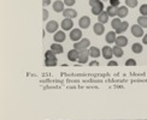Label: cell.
I'll use <instances>...</instances> for the list:
<instances>
[{
    "label": "cell",
    "instance_id": "obj_22",
    "mask_svg": "<svg viewBox=\"0 0 147 120\" xmlns=\"http://www.w3.org/2000/svg\"><path fill=\"white\" fill-rule=\"evenodd\" d=\"M142 49H144V47H142L141 43H139V42H135V43L131 46V51H133V53H135V54L142 53Z\"/></svg>",
    "mask_w": 147,
    "mask_h": 120
},
{
    "label": "cell",
    "instance_id": "obj_26",
    "mask_svg": "<svg viewBox=\"0 0 147 120\" xmlns=\"http://www.w3.org/2000/svg\"><path fill=\"white\" fill-rule=\"evenodd\" d=\"M121 24H122L121 18H118V17H115L113 19H112V22H111V27H112V29L117 30V29L121 27Z\"/></svg>",
    "mask_w": 147,
    "mask_h": 120
},
{
    "label": "cell",
    "instance_id": "obj_11",
    "mask_svg": "<svg viewBox=\"0 0 147 120\" xmlns=\"http://www.w3.org/2000/svg\"><path fill=\"white\" fill-rule=\"evenodd\" d=\"M115 43H116V46L123 48V47H125V46L128 45V39L125 37V36H123V35H119V36H117V37H116Z\"/></svg>",
    "mask_w": 147,
    "mask_h": 120
},
{
    "label": "cell",
    "instance_id": "obj_29",
    "mask_svg": "<svg viewBox=\"0 0 147 120\" xmlns=\"http://www.w3.org/2000/svg\"><path fill=\"white\" fill-rule=\"evenodd\" d=\"M58 63L57 59H45V65L46 66H56Z\"/></svg>",
    "mask_w": 147,
    "mask_h": 120
},
{
    "label": "cell",
    "instance_id": "obj_9",
    "mask_svg": "<svg viewBox=\"0 0 147 120\" xmlns=\"http://www.w3.org/2000/svg\"><path fill=\"white\" fill-rule=\"evenodd\" d=\"M131 34L135 37H141V36H144V29L139 24H134L131 27Z\"/></svg>",
    "mask_w": 147,
    "mask_h": 120
},
{
    "label": "cell",
    "instance_id": "obj_39",
    "mask_svg": "<svg viewBox=\"0 0 147 120\" xmlns=\"http://www.w3.org/2000/svg\"><path fill=\"white\" fill-rule=\"evenodd\" d=\"M89 65H90V66H98V65H99V63H98L96 60H93L92 63H89Z\"/></svg>",
    "mask_w": 147,
    "mask_h": 120
},
{
    "label": "cell",
    "instance_id": "obj_36",
    "mask_svg": "<svg viewBox=\"0 0 147 120\" xmlns=\"http://www.w3.org/2000/svg\"><path fill=\"white\" fill-rule=\"evenodd\" d=\"M51 4V0H42V6L44 7H46V6H48Z\"/></svg>",
    "mask_w": 147,
    "mask_h": 120
},
{
    "label": "cell",
    "instance_id": "obj_31",
    "mask_svg": "<svg viewBox=\"0 0 147 120\" xmlns=\"http://www.w3.org/2000/svg\"><path fill=\"white\" fill-rule=\"evenodd\" d=\"M48 16H50V12H48V11L44 7V10H42V21H47Z\"/></svg>",
    "mask_w": 147,
    "mask_h": 120
},
{
    "label": "cell",
    "instance_id": "obj_37",
    "mask_svg": "<svg viewBox=\"0 0 147 120\" xmlns=\"http://www.w3.org/2000/svg\"><path fill=\"white\" fill-rule=\"evenodd\" d=\"M107 65H109V66H117V65H118V63L113 61V60H110V61L107 63Z\"/></svg>",
    "mask_w": 147,
    "mask_h": 120
},
{
    "label": "cell",
    "instance_id": "obj_7",
    "mask_svg": "<svg viewBox=\"0 0 147 120\" xmlns=\"http://www.w3.org/2000/svg\"><path fill=\"white\" fill-rule=\"evenodd\" d=\"M88 58H89V51H88V49L80 51L77 61L81 63V64H86V63H88Z\"/></svg>",
    "mask_w": 147,
    "mask_h": 120
},
{
    "label": "cell",
    "instance_id": "obj_14",
    "mask_svg": "<svg viewBox=\"0 0 147 120\" xmlns=\"http://www.w3.org/2000/svg\"><path fill=\"white\" fill-rule=\"evenodd\" d=\"M88 51H89V57H92V58H98V57L101 55V51L98 47L92 46L88 48Z\"/></svg>",
    "mask_w": 147,
    "mask_h": 120
},
{
    "label": "cell",
    "instance_id": "obj_24",
    "mask_svg": "<svg viewBox=\"0 0 147 120\" xmlns=\"http://www.w3.org/2000/svg\"><path fill=\"white\" fill-rule=\"evenodd\" d=\"M117 9L118 7H115V6H107V9H106V12H107V15L109 17H116L117 16Z\"/></svg>",
    "mask_w": 147,
    "mask_h": 120
},
{
    "label": "cell",
    "instance_id": "obj_30",
    "mask_svg": "<svg viewBox=\"0 0 147 120\" xmlns=\"http://www.w3.org/2000/svg\"><path fill=\"white\" fill-rule=\"evenodd\" d=\"M140 15L147 16V4H144V5L140 6Z\"/></svg>",
    "mask_w": 147,
    "mask_h": 120
},
{
    "label": "cell",
    "instance_id": "obj_8",
    "mask_svg": "<svg viewBox=\"0 0 147 120\" xmlns=\"http://www.w3.org/2000/svg\"><path fill=\"white\" fill-rule=\"evenodd\" d=\"M60 27H62V29L64 30V31L72 30L74 22H72V19H70V18H64V19L62 21V23H60Z\"/></svg>",
    "mask_w": 147,
    "mask_h": 120
},
{
    "label": "cell",
    "instance_id": "obj_18",
    "mask_svg": "<svg viewBox=\"0 0 147 120\" xmlns=\"http://www.w3.org/2000/svg\"><path fill=\"white\" fill-rule=\"evenodd\" d=\"M116 37H117V35H116V31H109V33L106 34L105 41L107 42V43H115Z\"/></svg>",
    "mask_w": 147,
    "mask_h": 120
},
{
    "label": "cell",
    "instance_id": "obj_6",
    "mask_svg": "<svg viewBox=\"0 0 147 120\" xmlns=\"http://www.w3.org/2000/svg\"><path fill=\"white\" fill-rule=\"evenodd\" d=\"M78 25L80 29H88L90 25V18L88 16H83L78 19Z\"/></svg>",
    "mask_w": 147,
    "mask_h": 120
},
{
    "label": "cell",
    "instance_id": "obj_12",
    "mask_svg": "<svg viewBox=\"0 0 147 120\" xmlns=\"http://www.w3.org/2000/svg\"><path fill=\"white\" fill-rule=\"evenodd\" d=\"M53 10L56 12H64V10H65L64 1H62V0H56V1L53 3Z\"/></svg>",
    "mask_w": 147,
    "mask_h": 120
},
{
    "label": "cell",
    "instance_id": "obj_17",
    "mask_svg": "<svg viewBox=\"0 0 147 120\" xmlns=\"http://www.w3.org/2000/svg\"><path fill=\"white\" fill-rule=\"evenodd\" d=\"M128 16V7L127 6H119L117 9V17L118 18H124Z\"/></svg>",
    "mask_w": 147,
    "mask_h": 120
},
{
    "label": "cell",
    "instance_id": "obj_2",
    "mask_svg": "<svg viewBox=\"0 0 147 120\" xmlns=\"http://www.w3.org/2000/svg\"><path fill=\"white\" fill-rule=\"evenodd\" d=\"M70 40L74 42H78L82 40V31L81 29H72L70 31Z\"/></svg>",
    "mask_w": 147,
    "mask_h": 120
},
{
    "label": "cell",
    "instance_id": "obj_3",
    "mask_svg": "<svg viewBox=\"0 0 147 120\" xmlns=\"http://www.w3.org/2000/svg\"><path fill=\"white\" fill-rule=\"evenodd\" d=\"M101 55H102L104 59L110 60V59L113 57L112 47H110V46H104V47H102V49H101Z\"/></svg>",
    "mask_w": 147,
    "mask_h": 120
},
{
    "label": "cell",
    "instance_id": "obj_5",
    "mask_svg": "<svg viewBox=\"0 0 147 120\" xmlns=\"http://www.w3.org/2000/svg\"><path fill=\"white\" fill-rule=\"evenodd\" d=\"M66 39V35L64 33V30H58L57 33H54L53 35V40L56 43H62V42H64Z\"/></svg>",
    "mask_w": 147,
    "mask_h": 120
},
{
    "label": "cell",
    "instance_id": "obj_28",
    "mask_svg": "<svg viewBox=\"0 0 147 120\" xmlns=\"http://www.w3.org/2000/svg\"><path fill=\"white\" fill-rule=\"evenodd\" d=\"M57 54L54 53L53 51H51V49H48V51H46L45 52V59H57Z\"/></svg>",
    "mask_w": 147,
    "mask_h": 120
},
{
    "label": "cell",
    "instance_id": "obj_33",
    "mask_svg": "<svg viewBox=\"0 0 147 120\" xmlns=\"http://www.w3.org/2000/svg\"><path fill=\"white\" fill-rule=\"evenodd\" d=\"M75 3H76V0H64V4L68 6V7H71L72 5H75Z\"/></svg>",
    "mask_w": 147,
    "mask_h": 120
},
{
    "label": "cell",
    "instance_id": "obj_34",
    "mask_svg": "<svg viewBox=\"0 0 147 120\" xmlns=\"http://www.w3.org/2000/svg\"><path fill=\"white\" fill-rule=\"evenodd\" d=\"M110 5L115 6V7H119V0H109Z\"/></svg>",
    "mask_w": 147,
    "mask_h": 120
},
{
    "label": "cell",
    "instance_id": "obj_10",
    "mask_svg": "<svg viewBox=\"0 0 147 120\" xmlns=\"http://www.w3.org/2000/svg\"><path fill=\"white\" fill-rule=\"evenodd\" d=\"M63 16H64V18H70V19H72V18H76L77 17V11L71 9V7H68V9L64 10Z\"/></svg>",
    "mask_w": 147,
    "mask_h": 120
},
{
    "label": "cell",
    "instance_id": "obj_19",
    "mask_svg": "<svg viewBox=\"0 0 147 120\" xmlns=\"http://www.w3.org/2000/svg\"><path fill=\"white\" fill-rule=\"evenodd\" d=\"M109 21V15H107V12L106 11H102L101 13L98 16V22L101 23V24H106Z\"/></svg>",
    "mask_w": 147,
    "mask_h": 120
},
{
    "label": "cell",
    "instance_id": "obj_25",
    "mask_svg": "<svg viewBox=\"0 0 147 120\" xmlns=\"http://www.w3.org/2000/svg\"><path fill=\"white\" fill-rule=\"evenodd\" d=\"M138 24L140 27H141L142 29L144 28H147V16H140L138 18Z\"/></svg>",
    "mask_w": 147,
    "mask_h": 120
},
{
    "label": "cell",
    "instance_id": "obj_35",
    "mask_svg": "<svg viewBox=\"0 0 147 120\" xmlns=\"http://www.w3.org/2000/svg\"><path fill=\"white\" fill-rule=\"evenodd\" d=\"M100 3V0H89V5L93 7V6H95V5H98Z\"/></svg>",
    "mask_w": 147,
    "mask_h": 120
},
{
    "label": "cell",
    "instance_id": "obj_32",
    "mask_svg": "<svg viewBox=\"0 0 147 120\" xmlns=\"http://www.w3.org/2000/svg\"><path fill=\"white\" fill-rule=\"evenodd\" d=\"M135 65H136L135 59H128L125 61V66H135Z\"/></svg>",
    "mask_w": 147,
    "mask_h": 120
},
{
    "label": "cell",
    "instance_id": "obj_15",
    "mask_svg": "<svg viewBox=\"0 0 147 120\" xmlns=\"http://www.w3.org/2000/svg\"><path fill=\"white\" fill-rule=\"evenodd\" d=\"M102 11H104V3L102 1H100L98 5H95V6L92 7V13L95 15V16H99Z\"/></svg>",
    "mask_w": 147,
    "mask_h": 120
},
{
    "label": "cell",
    "instance_id": "obj_13",
    "mask_svg": "<svg viewBox=\"0 0 147 120\" xmlns=\"http://www.w3.org/2000/svg\"><path fill=\"white\" fill-rule=\"evenodd\" d=\"M93 30H94V33H95L98 36H100V35L104 34V31H105V27H104V24H101V23L98 22V23L94 24Z\"/></svg>",
    "mask_w": 147,
    "mask_h": 120
},
{
    "label": "cell",
    "instance_id": "obj_21",
    "mask_svg": "<svg viewBox=\"0 0 147 120\" xmlns=\"http://www.w3.org/2000/svg\"><path fill=\"white\" fill-rule=\"evenodd\" d=\"M51 51H53L56 54H62L63 53V46L60 43H52L51 45Z\"/></svg>",
    "mask_w": 147,
    "mask_h": 120
},
{
    "label": "cell",
    "instance_id": "obj_4",
    "mask_svg": "<svg viewBox=\"0 0 147 120\" xmlns=\"http://www.w3.org/2000/svg\"><path fill=\"white\" fill-rule=\"evenodd\" d=\"M59 28V24L57 21H50L46 24V31L47 33H57Z\"/></svg>",
    "mask_w": 147,
    "mask_h": 120
},
{
    "label": "cell",
    "instance_id": "obj_20",
    "mask_svg": "<svg viewBox=\"0 0 147 120\" xmlns=\"http://www.w3.org/2000/svg\"><path fill=\"white\" fill-rule=\"evenodd\" d=\"M112 52H113V55H115L116 58H122V57H123V54H124L123 48H121V47H118V46L112 47Z\"/></svg>",
    "mask_w": 147,
    "mask_h": 120
},
{
    "label": "cell",
    "instance_id": "obj_38",
    "mask_svg": "<svg viewBox=\"0 0 147 120\" xmlns=\"http://www.w3.org/2000/svg\"><path fill=\"white\" fill-rule=\"evenodd\" d=\"M142 43L147 45V34H145V35L142 36Z\"/></svg>",
    "mask_w": 147,
    "mask_h": 120
},
{
    "label": "cell",
    "instance_id": "obj_1",
    "mask_svg": "<svg viewBox=\"0 0 147 120\" xmlns=\"http://www.w3.org/2000/svg\"><path fill=\"white\" fill-rule=\"evenodd\" d=\"M90 47V41L88 39H82L81 41L78 42H75L74 43V49L76 51H83V49H88V48Z\"/></svg>",
    "mask_w": 147,
    "mask_h": 120
},
{
    "label": "cell",
    "instance_id": "obj_16",
    "mask_svg": "<svg viewBox=\"0 0 147 120\" xmlns=\"http://www.w3.org/2000/svg\"><path fill=\"white\" fill-rule=\"evenodd\" d=\"M78 54H80L78 51H76V49H71V51L68 52V59L70 60V61H72V63H74V61H77Z\"/></svg>",
    "mask_w": 147,
    "mask_h": 120
},
{
    "label": "cell",
    "instance_id": "obj_23",
    "mask_svg": "<svg viewBox=\"0 0 147 120\" xmlns=\"http://www.w3.org/2000/svg\"><path fill=\"white\" fill-rule=\"evenodd\" d=\"M128 28H129V23H128V22H122L121 27L116 30V34H123V33L127 31Z\"/></svg>",
    "mask_w": 147,
    "mask_h": 120
},
{
    "label": "cell",
    "instance_id": "obj_40",
    "mask_svg": "<svg viewBox=\"0 0 147 120\" xmlns=\"http://www.w3.org/2000/svg\"><path fill=\"white\" fill-rule=\"evenodd\" d=\"M100 1H102V3H104V1H107V0H100Z\"/></svg>",
    "mask_w": 147,
    "mask_h": 120
},
{
    "label": "cell",
    "instance_id": "obj_27",
    "mask_svg": "<svg viewBox=\"0 0 147 120\" xmlns=\"http://www.w3.org/2000/svg\"><path fill=\"white\" fill-rule=\"evenodd\" d=\"M125 6L128 9H134L138 6V0H125Z\"/></svg>",
    "mask_w": 147,
    "mask_h": 120
}]
</instances>
